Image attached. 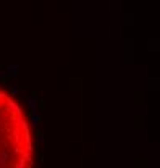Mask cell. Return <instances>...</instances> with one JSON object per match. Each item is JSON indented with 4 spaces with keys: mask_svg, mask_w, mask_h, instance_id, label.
<instances>
[{
    "mask_svg": "<svg viewBox=\"0 0 160 168\" xmlns=\"http://www.w3.org/2000/svg\"><path fill=\"white\" fill-rule=\"evenodd\" d=\"M39 121H41V117H39V113H33V115H31V125L37 126Z\"/></svg>",
    "mask_w": 160,
    "mask_h": 168,
    "instance_id": "1",
    "label": "cell"
},
{
    "mask_svg": "<svg viewBox=\"0 0 160 168\" xmlns=\"http://www.w3.org/2000/svg\"><path fill=\"white\" fill-rule=\"evenodd\" d=\"M36 136H37V141L39 142H44V138H42V131L37 129V133H36Z\"/></svg>",
    "mask_w": 160,
    "mask_h": 168,
    "instance_id": "2",
    "label": "cell"
}]
</instances>
